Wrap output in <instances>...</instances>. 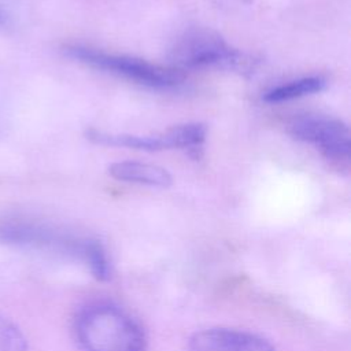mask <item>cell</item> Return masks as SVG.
Listing matches in <instances>:
<instances>
[{
    "label": "cell",
    "mask_w": 351,
    "mask_h": 351,
    "mask_svg": "<svg viewBox=\"0 0 351 351\" xmlns=\"http://www.w3.org/2000/svg\"><path fill=\"white\" fill-rule=\"evenodd\" d=\"M326 78L322 75H308L298 80L288 81L285 84L277 85L269 89L263 95V100L266 103H282L293 99L304 97L313 93H318L326 88Z\"/></svg>",
    "instance_id": "cell-8"
},
{
    "label": "cell",
    "mask_w": 351,
    "mask_h": 351,
    "mask_svg": "<svg viewBox=\"0 0 351 351\" xmlns=\"http://www.w3.org/2000/svg\"><path fill=\"white\" fill-rule=\"evenodd\" d=\"M108 173L115 180L148 186L166 188L173 182L171 174L165 167L133 160L115 162L108 167Z\"/></svg>",
    "instance_id": "cell-7"
},
{
    "label": "cell",
    "mask_w": 351,
    "mask_h": 351,
    "mask_svg": "<svg viewBox=\"0 0 351 351\" xmlns=\"http://www.w3.org/2000/svg\"><path fill=\"white\" fill-rule=\"evenodd\" d=\"M186 351H274L273 346L250 332L213 328L196 333Z\"/></svg>",
    "instance_id": "cell-6"
},
{
    "label": "cell",
    "mask_w": 351,
    "mask_h": 351,
    "mask_svg": "<svg viewBox=\"0 0 351 351\" xmlns=\"http://www.w3.org/2000/svg\"><path fill=\"white\" fill-rule=\"evenodd\" d=\"M86 137L101 145L128 147L143 151H160L171 148H184L197 151L206 138V126L197 122L177 125L166 132L156 134H125L108 133L97 129H89Z\"/></svg>",
    "instance_id": "cell-5"
},
{
    "label": "cell",
    "mask_w": 351,
    "mask_h": 351,
    "mask_svg": "<svg viewBox=\"0 0 351 351\" xmlns=\"http://www.w3.org/2000/svg\"><path fill=\"white\" fill-rule=\"evenodd\" d=\"M74 336L82 351H145L141 325L110 302H92L74 318Z\"/></svg>",
    "instance_id": "cell-1"
},
{
    "label": "cell",
    "mask_w": 351,
    "mask_h": 351,
    "mask_svg": "<svg viewBox=\"0 0 351 351\" xmlns=\"http://www.w3.org/2000/svg\"><path fill=\"white\" fill-rule=\"evenodd\" d=\"M288 130L296 140L313 145L335 166H348L351 134L348 126L340 119L319 114H300L289 119Z\"/></svg>",
    "instance_id": "cell-4"
},
{
    "label": "cell",
    "mask_w": 351,
    "mask_h": 351,
    "mask_svg": "<svg viewBox=\"0 0 351 351\" xmlns=\"http://www.w3.org/2000/svg\"><path fill=\"white\" fill-rule=\"evenodd\" d=\"M64 53L84 64L152 89H173L180 86L185 80V74L173 67H163L141 59L108 53L84 45H69L64 48Z\"/></svg>",
    "instance_id": "cell-3"
},
{
    "label": "cell",
    "mask_w": 351,
    "mask_h": 351,
    "mask_svg": "<svg viewBox=\"0 0 351 351\" xmlns=\"http://www.w3.org/2000/svg\"><path fill=\"white\" fill-rule=\"evenodd\" d=\"M0 351H27V341L19 328L0 317Z\"/></svg>",
    "instance_id": "cell-9"
},
{
    "label": "cell",
    "mask_w": 351,
    "mask_h": 351,
    "mask_svg": "<svg viewBox=\"0 0 351 351\" xmlns=\"http://www.w3.org/2000/svg\"><path fill=\"white\" fill-rule=\"evenodd\" d=\"M169 67L184 74L186 70L199 69L251 73L255 67V60L230 47L218 33L204 27H193L176 41Z\"/></svg>",
    "instance_id": "cell-2"
},
{
    "label": "cell",
    "mask_w": 351,
    "mask_h": 351,
    "mask_svg": "<svg viewBox=\"0 0 351 351\" xmlns=\"http://www.w3.org/2000/svg\"><path fill=\"white\" fill-rule=\"evenodd\" d=\"M0 22H3V15L0 14Z\"/></svg>",
    "instance_id": "cell-10"
}]
</instances>
